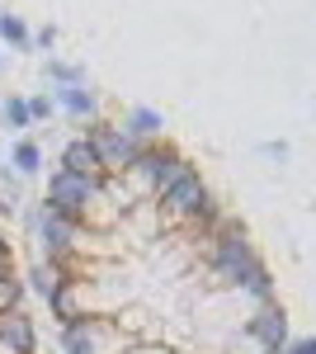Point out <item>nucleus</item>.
<instances>
[{
	"instance_id": "obj_1",
	"label": "nucleus",
	"mask_w": 316,
	"mask_h": 354,
	"mask_svg": "<svg viewBox=\"0 0 316 354\" xmlns=\"http://www.w3.org/2000/svg\"><path fill=\"white\" fill-rule=\"evenodd\" d=\"M203 241H208V283L212 288L241 293L260 270H269L260 260V250H255V241H250V232H245L236 218H227L212 236H203Z\"/></svg>"
},
{
	"instance_id": "obj_2",
	"label": "nucleus",
	"mask_w": 316,
	"mask_h": 354,
	"mask_svg": "<svg viewBox=\"0 0 316 354\" xmlns=\"http://www.w3.org/2000/svg\"><path fill=\"white\" fill-rule=\"evenodd\" d=\"M142 345L118 312L113 317H80L71 326H62V354H132Z\"/></svg>"
},
{
	"instance_id": "obj_3",
	"label": "nucleus",
	"mask_w": 316,
	"mask_h": 354,
	"mask_svg": "<svg viewBox=\"0 0 316 354\" xmlns=\"http://www.w3.org/2000/svg\"><path fill=\"white\" fill-rule=\"evenodd\" d=\"M212 203V189L208 180L198 175V165H189L185 175L175 180V185H165L156 194V208H160V222H165V232H175V227H189V222L198 218L203 208Z\"/></svg>"
},
{
	"instance_id": "obj_4",
	"label": "nucleus",
	"mask_w": 316,
	"mask_h": 354,
	"mask_svg": "<svg viewBox=\"0 0 316 354\" xmlns=\"http://www.w3.org/2000/svg\"><path fill=\"white\" fill-rule=\"evenodd\" d=\"M85 137H90L95 156L104 165V180L109 175H128L132 165H137V156L147 151V142H137L123 123H109V118H95V123L85 128Z\"/></svg>"
},
{
	"instance_id": "obj_5",
	"label": "nucleus",
	"mask_w": 316,
	"mask_h": 354,
	"mask_svg": "<svg viewBox=\"0 0 316 354\" xmlns=\"http://www.w3.org/2000/svg\"><path fill=\"white\" fill-rule=\"evenodd\" d=\"M104 180H95V175H76V170H62L57 165L53 175H48V185H43V208H53V213H66V218H76L85 213V203L100 194Z\"/></svg>"
},
{
	"instance_id": "obj_6",
	"label": "nucleus",
	"mask_w": 316,
	"mask_h": 354,
	"mask_svg": "<svg viewBox=\"0 0 316 354\" xmlns=\"http://www.w3.org/2000/svg\"><path fill=\"white\" fill-rule=\"evenodd\" d=\"M245 335L260 345V350H288L292 335H288V312H284V302H260V307H250V317H245Z\"/></svg>"
},
{
	"instance_id": "obj_7",
	"label": "nucleus",
	"mask_w": 316,
	"mask_h": 354,
	"mask_svg": "<svg viewBox=\"0 0 316 354\" xmlns=\"http://www.w3.org/2000/svg\"><path fill=\"white\" fill-rule=\"evenodd\" d=\"M0 350L5 354H38V326L24 307H5L0 312Z\"/></svg>"
},
{
	"instance_id": "obj_8",
	"label": "nucleus",
	"mask_w": 316,
	"mask_h": 354,
	"mask_svg": "<svg viewBox=\"0 0 316 354\" xmlns=\"http://www.w3.org/2000/svg\"><path fill=\"white\" fill-rule=\"evenodd\" d=\"M53 100H57V109L66 118H76V123H95L100 118V95L90 85H53Z\"/></svg>"
},
{
	"instance_id": "obj_9",
	"label": "nucleus",
	"mask_w": 316,
	"mask_h": 354,
	"mask_svg": "<svg viewBox=\"0 0 316 354\" xmlns=\"http://www.w3.org/2000/svg\"><path fill=\"white\" fill-rule=\"evenodd\" d=\"M137 142H165V113L151 104H128V113L118 118Z\"/></svg>"
},
{
	"instance_id": "obj_10",
	"label": "nucleus",
	"mask_w": 316,
	"mask_h": 354,
	"mask_svg": "<svg viewBox=\"0 0 316 354\" xmlns=\"http://www.w3.org/2000/svg\"><path fill=\"white\" fill-rule=\"evenodd\" d=\"M57 165H62V170H76V175H95V180H104V165H100V156H95V147H90V137H85V133L71 137V142L62 147Z\"/></svg>"
},
{
	"instance_id": "obj_11",
	"label": "nucleus",
	"mask_w": 316,
	"mask_h": 354,
	"mask_svg": "<svg viewBox=\"0 0 316 354\" xmlns=\"http://www.w3.org/2000/svg\"><path fill=\"white\" fill-rule=\"evenodd\" d=\"M0 43L15 53H33V28L24 24V15H0Z\"/></svg>"
},
{
	"instance_id": "obj_12",
	"label": "nucleus",
	"mask_w": 316,
	"mask_h": 354,
	"mask_svg": "<svg viewBox=\"0 0 316 354\" xmlns=\"http://www.w3.org/2000/svg\"><path fill=\"white\" fill-rule=\"evenodd\" d=\"M10 165H15L19 175H38V170H43V147H38L33 137H19V142L10 147Z\"/></svg>"
},
{
	"instance_id": "obj_13",
	"label": "nucleus",
	"mask_w": 316,
	"mask_h": 354,
	"mask_svg": "<svg viewBox=\"0 0 316 354\" xmlns=\"http://www.w3.org/2000/svg\"><path fill=\"white\" fill-rule=\"evenodd\" d=\"M0 118H5V128H15V133L33 128V113H28V100H24V95H10V100H0Z\"/></svg>"
},
{
	"instance_id": "obj_14",
	"label": "nucleus",
	"mask_w": 316,
	"mask_h": 354,
	"mask_svg": "<svg viewBox=\"0 0 316 354\" xmlns=\"http://www.w3.org/2000/svg\"><path fill=\"white\" fill-rule=\"evenodd\" d=\"M62 283H66V279H62V274H57L53 265H48V260L28 270V288H33V293H38V298H43V302L53 298V293H57V288H62Z\"/></svg>"
},
{
	"instance_id": "obj_15",
	"label": "nucleus",
	"mask_w": 316,
	"mask_h": 354,
	"mask_svg": "<svg viewBox=\"0 0 316 354\" xmlns=\"http://www.w3.org/2000/svg\"><path fill=\"white\" fill-rule=\"evenodd\" d=\"M48 81L53 85H85V71L80 66H71V62H48Z\"/></svg>"
},
{
	"instance_id": "obj_16",
	"label": "nucleus",
	"mask_w": 316,
	"mask_h": 354,
	"mask_svg": "<svg viewBox=\"0 0 316 354\" xmlns=\"http://www.w3.org/2000/svg\"><path fill=\"white\" fill-rule=\"evenodd\" d=\"M57 109V100L53 95H28V113H33V123H48Z\"/></svg>"
},
{
	"instance_id": "obj_17",
	"label": "nucleus",
	"mask_w": 316,
	"mask_h": 354,
	"mask_svg": "<svg viewBox=\"0 0 316 354\" xmlns=\"http://www.w3.org/2000/svg\"><path fill=\"white\" fill-rule=\"evenodd\" d=\"M33 48H57V28H53V24L38 28V33H33Z\"/></svg>"
},
{
	"instance_id": "obj_18",
	"label": "nucleus",
	"mask_w": 316,
	"mask_h": 354,
	"mask_svg": "<svg viewBox=\"0 0 316 354\" xmlns=\"http://www.w3.org/2000/svg\"><path fill=\"white\" fill-rule=\"evenodd\" d=\"M284 354H316V335H307V340H292Z\"/></svg>"
},
{
	"instance_id": "obj_19",
	"label": "nucleus",
	"mask_w": 316,
	"mask_h": 354,
	"mask_svg": "<svg viewBox=\"0 0 316 354\" xmlns=\"http://www.w3.org/2000/svg\"><path fill=\"white\" fill-rule=\"evenodd\" d=\"M15 255V245H10V236H5V227H0V260H10Z\"/></svg>"
},
{
	"instance_id": "obj_20",
	"label": "nucleus",
	"mask_w": 316,
	"mask_h": 354,
	"mask_svg": "<svg viewBox=\"0 0 316 354\" xmlns=\"http://www.w3.org/2000/svg\"><path fill=\"white\" fill-rule=\"evenodd\" d=\"M132 354H170V350H160V345H137Z\"/></svg>"
},
{
	"instance_id": "obj_21",
	"label": "nucleus",
	"mask_w": 316,
	"mask_h": 354,
	"mask_svg": "<svg viewBox=\"0 0 316 354\" xmlns=\"http://www.w3.org/2000/svg\"><path fill=\"white\" fill-rule=\"evenodd\" d=\"M0 62H5V57H0Z\"/></svg>"
}]
</instances>
